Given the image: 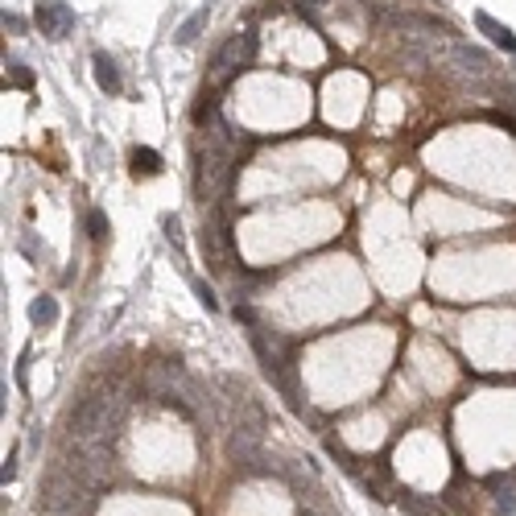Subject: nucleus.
I'll use <instances>...</instances> for the list:
<instances>
[{"label": "nucleus", "instance_id": "9d476101", "mask_svg": "<svg viewBox=\"0 0 516 516\" xmlns=\"http://www.w3.org/2000/svg\"><path fill=\"white\" fill-rule=\"evenodd\" d=\"M8 75H13V83H17V87H34V75H29L21 62H8Z\"/></svg>", "mask_w": 516, "mask_h": 516}, {"label": "nucleus", "instance_id": "ddd939ff", "mask_svg": "<svg viewBox=\"0 0 516 516\" xmlns=\"http://www.w3.org/2000/svg\"><path fill=\"white\" fill-rule=\"evenodd\" d=\"M4 29H17V34H21V29H25V21H21V17H13V13H4Z\"/></svg>", "mask_w": 516, "mask_h": 516}, {"label": "nucleus", "instance_id": "6e6552de", "mask_svg": "<svg viewBox=\"0 0 516 516\" xmlns=\"http://www.w3.org/2000/svg\"><path fill=\"white\" fill-rule=\"evenodd\" d=\"M190 285H194V293H198V302L207 306V310H219V302H215V293H211V285L198 281V277H190Z\"/></svg>", "mask_w": 516, "mask_h": 516}, {"label": "nucleus", "instance_id": "4468645a", "mask_svg": "<svg viewBox=\"0 0 516 516\" xmlns=\"http://www.w3.org/2000/svg\"><path fill=\"white\" fill-rule=\"evenodd\" d=\"M302 516H323V513H314V508H302Z\"/></svg>", "mask_w": 516, "mask_h": 516}, {"label": "nucleus", "instance_id": "423d86ee", "mask_svg": "<svg viewBox=\"0 0 516 516\" xmlns=\"http://www.w3.org/2000/svg\"><path fill=\"white\" fill-rule=\"evenodd\" d=\"M397 504H401L405 513H413V516H438V504H434V500H422V496H409V492H405V496H401Z\"/></svg>", "mask_w": 516, "mask_h": 516}, {"label": "nucleus", "instance_id": "f257e3e1", "mask_svg": "<svg viewBox=\"0 0 516 516\" xmlns=\"http://www.w3.org/2000/svg\"><path fill=\"white\" fill-rule=\"evenodd\" d=\"M38 29L46 38H66L75 29V13L62 0H38Z\"/></svg>", "mask_w": 516, "mask_h": 516}, {"label": "nucleus", "instance_id": "f03ea898", "mask_svg": "<svg viewBox=\"0 0 516 516\" xmlns=\"http://www.w3.org/2000/svg\"><path fill=\"white\" fill-rule=\"evenodd\" d=\"M475 25H479V29H483V34H487V38H492L496 46H504L508 54H516V38H513V29H508V25H500V21H496L492 13H483V8H479V13H475Z\"/></svg>", "mask_w": 516, "mask_h": 516}, {"label": "nucleus", "instance_id": "20e7f679", "mask_svg": "<svg viewBox=\"0 0 516 516\" xmlns=\"http://www.w3.org/2000/svg\"><path fill=\"white\" fill-rule=\"evenodd\" d=\"M157 174H161L157 149H133V178H157Z\"/></svg>", "mask_w": 516, "mask_h": 516}, {"label": "nucleus", "instance_id": "7ed1b4c3", "mask_svg": "<svg viewBox=\"0 0 516 516\" xmlns=\"http://www.w3.org/2000/svg\"><path fill=\"white\" fill-rule=\"evenodd\" d=\"M95 83H99V91L108 95H120V71H116V62L108 58V54H95Z\"/></svg>", "mask_w": 516, "mask_h": 516}, {"label": "nucleus", "instance_id": "0eeeda50", "mask_svg": "<svg viewBox=\"0 0 516 516\" xmlns=\"http://www.w3.org/2000/svg\"><path fill=\"white\" fill-rule=\"evenodd\" d=\"M202 25H207V8H202V13H194V17H190L186 25H182V29H178V42H182V46H186V42H194V38H198V29H202Z\"/></svg>", "mask_w": 516, "mask_h": 516}, {"label": "nucleus", "instance_id": "39448f33", "mask_svg": "<svg viewBox=\"0 0 516 516\" xmlns=\"http://www.w3.org/2000/svg\"><path fill=\"white\" fill-rule=\"evenodd\" d=\"M29 323H34V327H54V323H58V302H54L50 293L34 297V306H29Z\"/></svg>", "mask_w": 516, "mask_h": 516}, {"label": "nucleus", "instance_id": "9b49d317", "mask_svg": "<svg viewBox=\"0 0 516 516\" xmlns=\"http://www.w3.org/2000/svg\"><path fill=\"white\" fill-rule=\"evenodd\" d=\"M87 228H91L95 239H103V235H108V219H103V211H91V215H87Z\"/></svg>", "mask_w": 516, "mask_h": 516}, {"label": "nucleus", "instance_id": "1a4fd4ad", "mask_svg": "<svg viewBox=\"0 0 516 516\" xmlns=\"http://www.w3.org/2000/svg\"><path fill=\"white\" fill-rule=\"evenodd\" d=\"M459 58H463V62H467L471 71H487V58H483V54H479V50H467V46H459Z\"/></svg>", "mask_w": 516, "mask_h": 516}, {"label": "nucleus", "instance_id": "f8f14e48", "mask_svg": "<svg viewBox=\"0 0 516 516\" xmlns=\"http://www.w3.org/2000/svg\"><path fill=\"white\" fill-rule=\"evenodd\" d=\"M496 508H500V513H516V492H504V496H496Z\"/></svg>", "mask_w": 516, "mask_h": 516}]
</instances>
